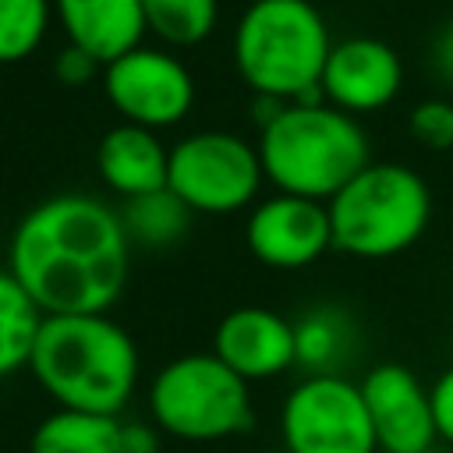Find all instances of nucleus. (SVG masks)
<instances>
[{"label": "nucleus", "instance_id": "f257e3e1", "mask_svg": "<svg viewBox=\"0 0 453 453\" xmlns=\"http://www.w3.org/2000/svg\"><path fill=\"white\" fill-rule=\"evenodd\" d=\"M131 251L120 212L110 202L60 191L18 219L7 269L42 315H110L127 290Z\"/></svg>", "mask_w": 453, "mask_h": 453}, {"label": "nucleus", "instance_id": "f03ea898", "mask_svg": "<svg viewBox=\"0 0 453 453\" xmlns=\"http://www.w3.org/2000/svg\"><path fill=\"white\" fill-rule=\"evenodd\" d=\"M28 372L64 411L124 418L142 382V354L110 315H46Z\"/></svg>", "mask_w": 453, "mask_h": 453}, {"label": "nucleus", "instance_id": "7ed1b4c3", "mask_svg": "<svg viewBox=\"0 0 453 453\" xmlns=\"http://www.w3.org/2000/svg\"><path fill=\"white\" fill-rule=\"evenodd\" d=\"M333 50L326 14L311 0H251L230 39L234 71L251 96L280 103H319Z\"/></svg>", "mask_w": 453, "mask_h": 453}, {"label": "nucleus", "instance_id": "20e7f679", "mask_svg": "<svg viewBox=\"0 0 453 453\" xmlns=\"http://www.w3.org/2000/svg\"><path fill=\"white\" fill-rule=\"evenodd\" d=\"M255 149L273 191L311 202H329L372 163V142L357 117L326 99L287 103L265 127H258Z\"/></svg>", "mask_w": 453, "mask_h": 453}, {"label": "nucleus", "instance_id": "39448f33", "mask_svg": "<svg viewBox=\"0 0 453 453\" xmlns=\"http://www.w3.org/2000/svg\"><path fill=\"white\" fill-rule=\"evenodd\" d=\"M333 248L354 258H393L407 251L432 219L425 177L403 163H368L329 202Z\"/></svg>", "mask_w": 453, "mask_h": 453}, {"label": "nucleus", "instance_id": "423d86ee", "mask_svg": "<svg viewBox=\"0 0 453 453\" xmlns=\"http://www.w3.org/2000/svg\"><path fill=\"white\" fill-rule=\"evenodd\" d=\"M149 418L163 435L219 442L251 428V382L230 372L212 350L170 357L149 382Z\"/></svg>", "mask_w": 453, "mask_h": 453}, {"label": "nucleus", "instance_id": "0eeeda50", "mask_svg": "<svg viewBox=\"0 0 453 453\" xmlns=\"http://www.w3.org/2000/svg\"><path fill=\"white\" fill-rule=\"evenodd\" d=\"M265 184L255 142L237 131L205 127L170 145L166 188L198 216H230L258 202Z\"/></svg>", "mask_w": 453, "mask_h": 453}, {"label": "nucleus", "instance_id": "6e6552de", "mask_svg": "<svg viewBox=\"0 0 453 453\" xmlns=\"http://www.w3.org/2000/svg\"><path fill=\"white\" fill-rule=\"evenodd\" d=\"M287 453H379L361 386L347 375H304L280 403Z\"/></svg>", "mask_w": 453, "mask_h": 453}, {"label": "nucleus", "instance_id": "1a4fd4ad", "mask_svg": "<svg viewBox=\"0 0 453 453\" xmlns=\"http://www.w3.org/2000/svg\"><path fill=\"white\" fill-rule=\"evenodd\" d=\"M103 96L124 124L149 131L177 127L195 106V78L188 64L166 46H134L103 64Z\"/></svg>", "mask_w": 453, "mask_h": 453}, {"label": "nucleus", "instance_id": "9d476101", "mask_svg": "<svg viewBox=\"0 0 453 453\" xmlns=\"http://www.w3.org/2000/svg\"><path fill=\"white\" fill-rule=\"evenodd\" d=\"M244 241L248 251L269 269L280 273L308 269L333 248L329 209L326 202L273 191L269 198H258L248 209Z\"/></svg>", "mask_w": 453, "mask_h": 453}, {"label": "nucleus", "instance_id": "9b49d317", "mask_svg": "<svg viewBox=\"0 0 453 453\" xmlns=\"http://www.w3.org/2000/svg\"><path fill=\"white\" fill-rule=\"evenodd\" d=\"M403 88V60L379 35L333 39L322 71V99L350 117L386 110Z\"/></svg>", "mask_w": 453, "mask_h": 453}, {"label": "nucleus", "instance_id": "f8f14e48", "mask_svg": "<svg viewBox=\"0 0 453 453\" xmlns=\"http://www.w3.org/2000/svg\"><path fill=\"white\" fill-rule=\"evenodd\" d=\"M357 386L375 428L379 453H414L439 442L428 386L407 365H372Z\"/></svg>", "mask_w": 453, "mask_h": 453}, {"label": "nucleus", "instance_id": "ddd939ff", "mask_svg": "<svg viewBox=\"0 0 453 453\" xmlns=\"http://www.w3.org/2000/svg\"><path fill=\"white\" fill-rule=\"evenodd\" d=\"M212 354L244 382L276 379L290 372L297 357L294 319L262 304H241L219 319L212 333Z\"/></svg>", "mask_w": 453, "mask_h": 453}, {"label": "nucleus", "instance_id": "4468645a", "mask_svg": "<svg viewBox=\"0 0 453 453\" xmlns=\"http://www.w3.org/2000/svg\"><path fill=\"white\" fill-rule=\"evenodd\" d=\"M53 21L71 46H81L99 64L124 57L149 35L142 0H53Z\"/></svg>", "mask_w": 453, "mask_h": 453}, {"label": "nucleus", "instance_id": "2eb2a0df", "mask_svg": "<svg viewBox=\"0 0 453 453\" xmlns=\"http://www.w3.org/2000/svg\"><path fill=\"white\" fill-rule=\"evenodd\" d=\"M166 166L170 145L159 138V131L138 124L120 120L96 145V173L120 202L166 188Z\"/></svg>", "mask_w": 453, "mask_h": 453}, {"label": "nucleus", "instance_id": "dca6fc26", "mask_svg": "<svg viewBox=\"0 0 453 453\" xmlns=\"http://www.w3.org/2000/svg\"><path fill=\"white\" fill-rule=\"evenodd\" d=\"M294 350L304 375H343L357 350V322L340 304H315L294 319Z\"/></svg>", "mask_w": 453, "mask_h": 453}, {"label": "nucleus", "instance_id": "f3484780", "mask_svg": "<svg viewBox=\"0 0 453 453\" xmlns=\"http://www.w3.org/2000/svg\"><path fill=\"white\" fill-rule=\"evenodd\" d=\"M117 212H120L131 248H145V251H166V248L180 244L188 237L191 216H195L170 188L127 198V202H120Z\"/></svg>", "mask_w": 453, "mask_h": 453}, {"label": "nucleus", "instance_id": "a211bd4d", "mask_svg": "<svg viewBox=\"0 0 453 453\" xmlns=\"http://www.w3.org/2000/svg\"><path fill=\"white\" fill-rule=\"evenodd\" d=\"M117 435L120 418L57 407L32 428L28 453H117Z\"/></svg>", "mask_w": 453, "mask_h": 453}, {"label": "nucleus", "instance_id": "6ab92c4d", "mask_svg": "<svg viewBox=\"0 0 453 453\" xmlns=\"http://www.w3.org/2000/svg\"><path fill=\"white\" fill-rule=\"evenodd\" d=\"M42 319L46 315L28 297V290L7 265H0V379L28 368Z\"/></svg>", "mask_w": 453, "mask_h": 453}, {"label": "nucleus", "instance_id": "aec40b11", "mask_svg": "<svg viewBox=\"0 0 453 453\" xmlns=\"http://www.w3.org/2000/svg\"><path fill=\"white\" fill-rule=\"evenodd\" d=\"M145 32L166 50L202 46L219 21V0H142Z\"/></svg>", "mask_w": 453, "mask_h": 453}, {"label": "nucleus", "instance_id": "412c9836", "mask_svg": "<svg viewBox=\"0 0 453 453\" xmlns=\"http://www.w3.org/2000/svg\"><path fill=\"white\" fill-rule=\"evenodd\" d=\"M53 0H0V64L28 60L50 35Z\"/></svg>", "mask_w": 453, "mask_h": 453}, {"label": "nucleus", "instance_id": "4be33fe9", "mask_svg": "<svg viewBox=\"0 0 453 453\" xmlns=\"http://www.w3.org/2000/svg\"><path fill=\"white\" fill-rule=\"evenodd\" d=\"M407 131L425 149H453V103L449 99H421L407 113Z\"/></svg>", "mask_w": 453, "mask_h": 453}, {"label": "nucleus", "instance_id": "5701e85b", "mask_svg": "<svg viewBox=\"0 0 453 453\" xmlns=\"http://www.w3.org/2000/svg\"><path fill=\"white\" fill-rule=\"evenodd\" d=\"M53 74H57V81L78 88V85H88L92 78H99L103 74V64L92 53H85L81 46L64 42V50L53 57Z\"/></svg>", "mask_w": 453, "mask_h": 453}, {"label": "nucleus", "instance_id": "b1692460", "mask_svg": "<svg viewBox=\"0 0 453 453\" xmlns=\"http://www.w3.org/2000/svg\"><path fill=\"white\" fill-rule=\"evenodd\" d=\"M432 396V418H435V435L453 446V365L428 386Z\"/></svg>", "mask_w": 453, "mask_h": 453}, {"label": "nucleus", "instance_id": "393cba45", "mask_svg": "<svg viewBox=\"0 0 453 453\" xmlns=\"http://www.w3.org/2000/svg\"><path fill=\"white\" fill-rule=\"evenodd\" d=\"M159 428L152 421L138 418H120V435H117V453H159Z\"/></svg>", "mask_w": 453, "mask_h": 453}, {"label": "nucleus", "instance_id": "a878e982", "mask_svg": "<svg viewBox=\"0 0 453 453\" xmlns=\"http://www.w3.org/2000/svg\"><path fill=\"white\" fill-rule=\"evenodd\" d=\"M432 64H435V74L453 85V21L435 35V42H432Z\"/></svg>", "mask_w": 453, "mask_h": 453}, {"label": "nucleus", "instance_id": "bb28decb", "mask_svg": "<svg viewBox=\"0 0 453 453\" xmlns=\"http://www.w3.org/2000/svg\"><path fill=\"white\" fill-rule=\"evenodd\" d=\"M414 453H442L439 446H428V449H414Z\"/></svg>", "mask_w": 453, "mask_h": 453}]
</instances>
